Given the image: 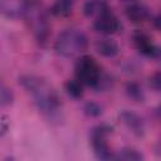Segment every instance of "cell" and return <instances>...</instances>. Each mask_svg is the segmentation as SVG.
<instances>
[{
  "mask_svg": "<svg viewBox=\"0 0 161 161\" xmlns=\"http://www.w3.org/2000/svg\"><path fill=\"white\" fill-rule=\"evenodd\" d=\"M112 84H113L112 78H111L107 73L102 72L99 79H98L97 83L94 84L93 89H96V91H98V92H104V91H108L109 88H112Z\"/></svg>",
  "mask_w": 161,
  "mask_h": 161,
  "instance_id": "ac0fdd59",
  "label": "cell"
},
{
  "mask_svg": "<svg viewBox=\"0 0 161 161\" xmlns=\"http://www.w3.org/2000/svg\"><path fill=\"white\" fill-rule=\"evenodd\" d=\"M108 11H111V8L104 0H87L83 4V14L87 18L97 19Z\"/></svg>",
  "mask_w": 161,
  "mask_h": 161,
  "instance_id": "8fae6325",
  "label": "cell"
},
{
  "mask_svg": "<svg viewBox=\"0 0 161 161\" xmlns=\"http://www.w3.org/2000/svg\"><path fill=\"white\" fill-rule=\"evenodd\" d=\"M102 69L99 67V64L97 63V60L87 54L80 55L74 65V73H75V78L78 80H80L84 86L93 88L94 84L97 83V80L99 79L101 74H102Z\"/></svg>",
  "mask_w": 161,
  "mask_h": 161,
  "instance_id": "277c9868",
  "label": "cell"
},
{
  "mask_svg": "<svg viewBox=\"0 0 161 161\" xmlns=\"http://www.w3.org/2000/svg\"><path fill=\"white\" fill-rule=\"evenodd\" d=\"M148 86L153 91L161 92V70H157L152 75H150V78H148Z\"/></svg>",
  "mask_w": 161,
  "mask_h": 161,
  "instance_id": "ffe728a7",
  "label": "cell"
},
{
  "mask_svg": "<svg viewBox=\"0 0 161 161\" xmlns=\"http://www.w3.org/2000/svg\"><path fill=\"white\" fill-rule=\"evenodd\" d=\"M132 42H133L136 49L141 54H143L145 57H148V58L153 57V54H155V52H156V49L158 47V45L153 44L151 38L143 31H136L132 35Z\"/></svg>",
  "mask_w": 161,
  "mask_h": 161,
  "instance_id": "30bf717a",
  "label": "cell"
},
{
  "mask_svg": "<svg viewBox=\"0 0 161 161\" xmlns=\"http://www.w3.org/2000/svg\"><path fill=\"white\" fill-rule=\"evenodd\" d=\"M0 99H1V106L6 107L10 106L14 101V94L10 88H8L5 84H1V91H0Z\"/></svg>",
  "mask_w": 161,
  "mask_h": 161,
  "instance_id": "d6986e66",
  "label": "cell"
},
{
  "mask_svg": "<svg viewBox=\"0 0 161 161\" xmlns=\"http://www.w3.org/2000/svg\"><path fill=\"white\" fill-rule=\"evenodd\" d=\"M111 133L112 127L106 123L93 127L89 132V141L93 148V153L99 160H111L114 156L108 145V136Z\"/></svg>",
  "mask_w": 161,
  "mask_h": 161,
  "instance_id": "5b68a950",
  "label": "cell"
},
{
  "mask_svg": "<svg viewBox=\"0 0 161 161\" xmlns=\"http://www.w3.org/2000/svg\"><path fill=\"white\" fill-rule=\"evenodd\" d=\"M126 94L130 99H132L133 102H143L145 101V92L142 89V87L136 83V82H128L126 84Z\"/></svg>",
  "mask_w": 161,
  "mask_h": 161,
  "instance_id": "2e32d148",
  "label": "cell"
},
{
  "mask_svg": "<svg viewBox=\"0 0 161 161\" xmlns=\"http://www.w3.org/2000/svg\"><path fill=\"white\" fill-rule=\"evenodd\" d=\"M23 19L25 20L26 25L31 30L35 40L40 45L47 44L50 34V26L48 21L47 10L43 8V5L35 0H29V4L23 15Z\"/></svg>",
  "mask_w": 161,
  "mask_h": 161,
  "instance_id": "7a4b0ae2",
  "label": "cell"
},
{
  "mask_svg": "<svg viewBox=\"0 0 161 161\" xmlns=\"http://www.w3.org/2000/svg\"><path fill=\"white\" fill-rule=\"evenodd\" d=\"M29 0H0V11L8 19L23 18Z\"/></svg>",
  "mask_w": 161,
  "mask_h": 161,
  "instance_id": "ba28073f",
  "label": "cell"
},
{
  "mask_svg": "<svg viewBox=\"0 0 161 161\" xmlns=\"http://www.w3.org/2000/svg\"><path fill=\"white\" fill-rule=\"evenodd\" d=\"M152 24L155 26V29H157L158 31H161V14H157L152 18Z\"/></svg>",
  "mask_w": 161,
  "mask_h": 161,
  "instance_id": "44dd1931",
  "label": "cell"
},
{
  "mask_svg": "<svg viewBox=\"0 0 161 161\" xmlns=\"http://www.w3.org/2000/svg\"><path fill=\"white\" fill-rule=\"evenodd\" d=\"M88 48V38L78 29H67L62 31L55 43L54 50L58 55L64 58L80 57Z\"/></svg>",
  "mask_w": 161,
  "mask_h": 161,
  "instance_id": "3957f363",
  "label": "cell"
},
{
  "mask_svg": "<svg viewBox=\"0 0 161 161\" xmlns=\"http://www.w3.org/2000/svg\"><path fill=\"white\" fill-rule=\"evenodd\" d=\"M125 14H126V18L131 23L141 24V23H143V21H146L148 19L150 10L145 4L137 3V1H132V3H128V5L126 6Z\"/></svg>",
  "mask_w": 161,
  "mask_h": 161,
  "instance_id": "9c48e42d",
  "label": "cell"
},
{
  "mask_svg": "<svg viewBox=\"0 0 161 161\" xmlns=\"http://www.w3.org/2000/svg\"><path fill=\"white\" fill-rule=\"evenodd\" d=\"M74 4H75V0H54L49 11L53 16L65 18L72 14Z\"/></svg>",
  "mask_w": 161,
  "mask_h": 161,
  "instance_id": "4fadbf2b",
  "label": "cell"
},
{
  "mask_svg": "<svg viewBox=\"0 0 161 161\" xmlns=\"http://www.w3.org/2000/svg\"><path fill=\"white\" fill-rule=\"evenodd\" d=\"M96 50L98 52V54H101L104 58H114L119 53V47L113 39L104 36V38L97 40Z\"/></svg>",
  "mask_w": 161,
  "mask_h": 161,
  "instance_id": "7c38bea8",
  "label": "cell"
},
{
  "mask_svg": "<svg viewBox=\"0 0 161 161\" xmlns=\"http://www.w3.org/2000/svg\"><path fill=\"white\" fill-rule=\"evenodd\" d=\"M118 118L121 121V123L136 137H142L146 132V123L143 121V118L130 109H123L118 113Z\"/></svg>",
  "mask_w": 161,
  "mask_h": 161,
  "instance_id": "52a82bcc",
  "label": "cell"
},
{
  "mask_svg": "<svg viewBox=\"0 0 161 161\" xmlns=\"http://www.w3.org/2000/svg\"><path fill=\"white\" fill-rule=\"evenodd\" d=\"M83 112H84L86 116L96 118V117H99L103 113V107L97 102H87L83 106Z\"/></svg>",
  "mask_w": 161,
  "mask_h": 161,
  "instance_id": "e0dca14e",
  "label": "cell"
},
{
  "mask_svg": "<svg viewBox=\"0 0 161 161\" xmlns=\"http://www.w3.org/2000/svg\"><path fill=\"white\" fill-rule=\"evenodd\" d=\"M93 29L104 36H109V35L119 33L122 29V24H121L119 19L112 11H108V13L101 15L99 18L94 19Z\"/></svg>",
  "mask_w": 161,
  "mask_h": 161,
  "instance_id": "8992f818",
  "label": "cell"
},
{
  "mask_svg": "<svg viewBox=\"0 0 161 161\" xmlns=\"http://www.w3.org/2000/svg\"><path fill=\"white\" fill-rule=\"evenodd\" d=\"M113 158L123 160V161H141V160H143V155L136 148L125 147V148H121L119 151H117V153H114Z\"/></svg>",
  "mask_w": 161,
  "mask_h": 161,
  "instance_id": "9a60e30c",
  "label": "cell"
},
{
  "mask_svg": "<svg viewBox=\"0 0 161 161\" xmlns=\"http://www.w3.org/2000/svg\"><path fill=\"white\" fill-rule=\"evenodd\" d=\"M64 91L65 93L73 98V99H80L84 96V84L78 80L77 78L74 79H68L64 83Z\"/></svg>",
  "mask_w": 161,
  "mask_h": 161,
  "instance_id": "5bb4252c",
  "label": "cell"
},
{
  "mask_svg": "<svg viewBox=\"0 0 161 161\" xmlns=\"http://www.w3.org/2000/svg\"><path fill=\"white\" fill-rule=\"evenodd\" d=\"M160 111H161V109H160Z\"/></svg>",
  "mask_w": 161,
  "mask_h": 161,
  "instance_id": "7402d4cb",
  "label": "cell"
},
{
  "mask_svg": "<svg viewBox=\"0 0 161 161\" xmlns=\"http://www.w3.org/2000/svg\"><path fill=\"white\" fill-rule=\"evenodd\" d=\"M19 84L31 97L34 106L48 119L59 118L62 111V99L55 88L42 77L24 74L19 78Z\"/></svg>",
  "mask_w": 161,
  "mask_h": 161,
  "instance_id": "6da1fadb",
  "label": "cell"
}]
</instances>
